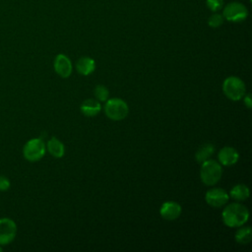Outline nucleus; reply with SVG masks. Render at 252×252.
<instances>
[{
    "instance_id": "f257e3e1",
    "label": "nucleus",
    "mask_w": 252,
    "mask_h": 252,
    "mask_svg": "<svg viewBox=\"0 0 252 252\" xmlns=\"http://www.w3.org/2000/svg\"><path fill=\"white\" fill-rule=\"evenodd\" d=\"M221 217L225 225L229 227H237L247 221L249 212L245 206L239 203H232L223 209Z\"/></svg>"
},
{
    "instance_id": "f03ea898",
    "label": "nucleus",
    "mask_w": 252,
    "mask_h": 252,
    "mask_svg": "<svg viewBox=\"0 0 252 252\" xmlns=\"http://www.w3.org/2000/svg\"><path fill=\"white\" fill-rule=\"evenodd\" d=\"M222 174V168L220 164L214 159H207L202 162L200 177L204 184L214 185L218 183Z\"/></svg>"
},
{
    "instance_id": "7ed1b4c3",
    "label": "nucleus",
    "mask_w": 252,
    "mask_h": 252,
    "mask_svg": "<svg viewBox=\"0 0 252 252\" xmlns=\"http://www.w3.org/2000/svg\"><path fill=\"white\" fill-rule=\"evenodd\" d=\"M45 151L46 146L43 140L40 138H32L24 145L23 156L27 160L34 162L43 158Z\"/></svg>"
},
{
    "instance_id": "20e7f679",
    "label": "nucleus",
    "mask_w": 252,
    "mask_h": 252,
    "mask_svg": "<svg viewBox=\"0 0 252 252\" xmlns=\"http://www.w3.org/2000/svg\"><path fill=\"white\" fill-rule=\"evenodd\" d=\"M104 112L106 116L111 120L119 121L127 116L129 112V107L123 99L113 97L106 100V103L104 105Z\"/></svg>"
},
{
    "instance_id": "39448f33",
    "label": "nucleus",
    "mask_w": 252,
    "mask_h": 252,
    "mask_svg": "<svg viewBox=\"0 0 252 252\" xmlns=\"http://www.w3.org/2000/svg\"><path fill=\"white\" fill-rule=\"evenodd\" d=\"M245 84L238 77H227L222 84L224 94L231 100H239L245 94Z\"/></svg>"
},
{
    "instance_id": "423d86ee",
    "label": "nucleus",
    "mask_w": 252,
    "mask_h": 252,
    "mask_svg": "<svg viewBox=\"0 0 252 252\" xmlns=\"http://www.w3.org/2000/svg\"><path fill=\"white\" fill-rule=\"evenodd\" d=\"M248 16L247 8L239 2H231L227 4L222 13L223 19L229 22H242Z\"/></svg>"
},
{
    "instance_id": "0eeeda50",
    "label": "nucleus",
    "mask_w": 252,
    "mask_h": 252,
    "mask_svg": "<svg viewBox=\"0 0 252 252\" xmlns=\"http://www.w3.org/2000/svg\"><path fill=\"white\" fill-rule=\"evenodd\" d=\"M17 235V224L10 218H0V245H8Z\"/></svg>"
},
{
    "instance_id": "6e6552de",
    "label": "nucleus",
    "mask_w": 252,
    "mask_h": 252,
    "mask_svg": "<svg viewBox=\"0 0 252 252\" xmlns=\"http://www.w3.org/2000/svg\"><path fill=\"white\" fill-rule=\"evenodd\" d=\"M205 199L210 206L220 208L227 203L228 194L221 188H213L207 191Z\"/></svg>"
},
{
    "instance_id": "1a4fd4ad",
    "label": "nucleus",
    "mask_w": 252,
    "mask_h": 252,
    "mask_svg": "<svg viewBox=\"0 0 252 252\" xmlns=\"http://www.w3.org/2000/svg\"><path fill=\"white\" fill-rule=\"evenodd\" d=\"M54 70L62 78H68L72 73L71 60L64 54H58L54 59Z\"/></svg>"
},
{
    "instance_id": "9d476101",
    "label": "nucleus",
    "mask_w": 252,
    "mask_h": 252,
    "mask_svg": "<svg viewBox=\"0 0 252 252\" xmlns=\"http://www.w3.org/2000/svg\"><path fill=\"white\" fill-rule=\"evenodd\" d=\"M160 216L166 220H174L181 214V207L178 203L173 201L164 202L159 210Z\"/></svg>"
},
{
    "instance_id": "9b49d317",
    "label": "nucleus",
    "mask_w": 252,
    "mask_h": 252,
    "mask_svg": "<svg viewBox=\"0 0 252 252\" xmlns=\"http://www.w3.org/2000/svg\"><path fill=\"white\" fill-rule=\"evenodd\" d=\"M239 154L232 147H224L219 153V160L222 165L230 166L237 162Z\"/></svg>"
},
{
    "instance_id": "f8f14e48",
    "label": "nucleus",
    "mask_w": 252,
    "mask_h": 252,
    "mask_svg": "<svg viewBox=\"0 0 252 252\" xmlns=\"http://www.w3.org/2000/svg\"><path fill=\"white\" fill-rule=\"evenodd\" d=\"M80 109L84 115L92 117L99 113L101 110V105L97 99L88 98L82 102Z\"/></svg>"
},
{
    "instance_id": "ddd939ff",
    "label": "nucleus",
    "mask_w": 252,
    "mask_h": 252,
    "mask_svg": "<svg viewBox=\"0 0 252 252\" xmlns=\"http://www.w3.org/2000/svg\"><path fill=\"white\" fill-rule=\"evenodd\" d=\"M95 63L94 60L90 57H82L76 62V69L78 73L84 76H88L94 71Z\"/></svg>"
},
{
    "instance_id": "4468645a",
    "label": "nucleus",
    "mask_w": 252,
    "mask_h": 252,
    "mask_svg": "<svg viewBox=\"0 0 252 252\" xmlns=\"http://www.w3.org/2000/svg\"><path fill=\"white\" fill-rule=\"evenodd\" d=\"M46 149H47L48 153L56 158H62L65 154L64 145L62 144V142L60 140H58L55 137H52L48 140L47 145H46Z\"/></svg>"
},
{
    "instance_id": "2eb2a0df",
    "label": "nucleus",
    "mask_w": 252,
    "mask_h": 252,
    "mask_svg": "<svg viewBox=\"0 0 252 252\" xmlns=\"http://www.w3.org/2000/svg\"><path fill=\"white\" fill-rule=\"evenodd\" d=\"M229 195L236 201H244L249 197V188L244 184H236L231 188Z\"/></svg>"
},
{
    "instance_id": "dca6fc26",
    "label": "nucleus",
    "mask_w": 252,
    "mask_h": 252,
    "mask_svg": "<svg viewBox=\"0 0 252 252\" xmlns=\"http://www.w3.org/2000/svg\"><path fill=\"white\" fill-rule=\"evenodd\" d=\"M214 152H215V146L213 144H211V143L204 144L196 152L195 158L198 162H203V161L209 159V158L214 154Z\"/></svg>"
},
{
    "instance_id": "f3484780",
    "label": "nucleus",
    "mask_w": 252,
    "mask_h": 252,
    "mask_svg": "<svg viewBox=\"0 0 252 252\" xmlns=\"http://www.w3.org/2000/svg\"><path fill=\"white\" fill-rule=\"evenodd\" d=\"M252 239V230L249 226L241 227L235 232V240L239 244H247Z\"/></svg>"
},
{
    "instance_id": "a211bd4d",
    "label": "nucleus",
    "mask_w": 252,
    "mask_h": 252,
    "mask_svg": "<svg viewBox=\"0 0 252 252\" xmlns=\"http://www.w3.org/2000/svg\"><path fill=\"white\" fill-rule=\"evenodd\" d=\"M94 95L98 101H106L109 95V91L105 86L98 85L94 89Z\"/></svg>"
},
{
    "instance_id": "6ab92c4d",
    "label": "nucleus",
    "mask_w": 252,
    "mask_h": 252,
    "mask_svg": "<svg viewBox=\"0 0 252 252\" xmlns=\"http://www.w3.org/2000/svg\"><path fill=\"white\" fill-rule=\"evenodd\" d=\"M222 23H223V17L222 15L218 13L213 14L208 20V24L211 28H219L220 26L222 25Z\"/></svg>"
},
{
    "instance_id": "aec40b11",
    "label": "nucleus",
    "mask_w": 252,
    "mask_h": 252,
    "mask_svg": "<svg viewBox=\"0 0 252 252\" xmlns=\"http://www.w3.org/2000/svg\"><path fill=\"white\" fill-rule=\"evenodd\" d=\"M206 4L211 11L217 12L222 7L223 0H206Z\"/></svg>"
},
{
    "instance_id": "412c9836",
    "label": "nucleus",
    "mask_w": 252,
    "mask_h": 252,
    "mask_svg": "<svg viewBox=\"0 0 252 252\" xmlns=\"http://www.w3.org/2000/svg\"><path fill=\"white\" fill-rule=\"evenodd\" d=\"M11 187V182L8 177L4 175H0V191L5 192L8 191Z\"/></svg>"
},
{
    "instance_id": "4be33fe9",
    "label": "nucleus",
    "mask_w": 252,
    "mask_h": 252,
    "mask_svg": "<svg viewBox=\"0 0 252 252\" xmlns=\"http://www.w3.org/2000/svg\"><path fill=\"white\" fill-rule=\"evenodd\" d=\"M243 100H244V104H245L248 108H251V107H252V99H251L250 94H247L246 95H244V96H243Z\"/></svg>"
},
{
    "instance_id": "5701e85b",
    "label": "nucleus",
    "mask_w": 252,
    "mask_h": 252,
    "mask_svg": "<svg viewBox=\"0 0 252 252\" xmlns=\"http://www.w3.org/2000/svg\"><path fill=\"white\" fill-rule=\"evenodd\" d=\"M0 251H2V246L0 245Z\"/></svg>"
}]
</instances>
